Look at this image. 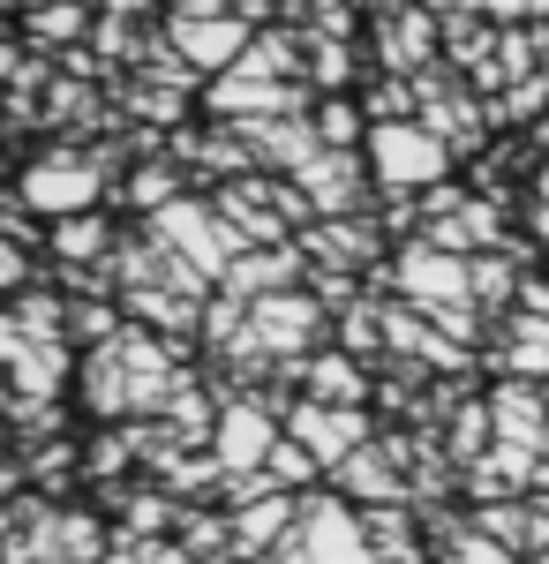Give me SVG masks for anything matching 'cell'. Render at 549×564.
Wrapping results in <instances>:
<instances>
[{
  "instance_id": "1",
  "label": "cell",
  "mask_w": 549,
  "mask_h": 564,
  "mask_svg": "<svg viewBox=\"0 0 549 564\" xmlns=\"http://www.w3.org/2000/svg\"><path fill=\"white\" fill-rule=\"evenodd\" d=\"M271 564H384L369 542V520H354L338 497H309L294 534L271 550Z\"/></svg>"
},
{
  "instance_id": "2",
  "label": "cell",
  "mask_w": 549,
  "mask_h": 564,
  "mask_svg": "<svg viewBox=\"0 0 549 564\" xmlns=\"http://www.w3.org/2000/svg\"><path fill=\"white\" fill-rule=\"evenodd\" d=\"M369 166L391 196H407V188H444L452 174V143L429 129V121H377L369 129Z\"/></svg>"
},
{
  "instance_id": "3",
  "label": "cell",
  "mask_w": 549,
  "mask_h": 564,
  "mask_svg": "<svg viewBox=\"0 0 549 564\" xmlns=\"http://www.w3.org/2000/svg\"><path fill=\"white\" fill-rule=\"evenodd\" d=\"M151 241L173 249L181 263H196L204 279H226L234 257H241V241H234V226L218 218V204H196V196H173L166 212H151Z\"/></svg>"
},
{
  "instance_id": "4",
  "label": "cell",
  "mask_w": 549,
  "mask_h": 564,
  "mask_svg": "<svg viewBox=\"0 0 549 564\" xmlns=\"http://www.w3.org/2000/svg\"><path fill=\"white\" fill-rule=\"evenodd\" d=\"M98 188H106V166L90 159V151H45V159H31L23 166V212H39V218H84L90 204H98Z\"/></svg>"
},
{
  "instance_id": "5",
  "label": "cell",
  "mask_w": 549,
  "mask_h": 564,
  "mask_svg": "<svg viewBox=\"0 0 549 564\" xmlns=\"http://www.w3.org/2000/svg\"><path fill=\"white\" fill-rule=\"evenodd\" d=\"M391 279H399V294L415 308H429V316L474 302V263L452 257V249H437V241H407L399 263H391Z\"/></svg>"
},
{
  "instance_id": "6",
  "label": "cell",
  "mask_w": 549,
  "mask_h": 564,
  "mask_svg": "<svg viewBox=\"0 0 549 564\" xmlns=\"http://www.w3.org/2000/svg\"><path fill=\"white\" fill-rule=\"evenodd\" d=\"M166 45L181 53V68L226 76V68H241V53L256 45V31H249V15H173Z\"/></svg>"
},
{
  "instance_id": "7",
  "label": "cell",
  "mask_w": 549,
  "mask_h": 564,
  "mask_svg": "<svg viewBox=\"0 0 549 564\" xmlns=\"http://www.w3.org/2000/svg\"><path fill=\"white\" fill-rule=\"evenodd\" d=\"M249 324H256V347L279 354V361H301V354L324 339V302L316 294H263V302H249Z\"/></svg>"
},
{
  "instance_id": "8",
  "label": "cell",
  "mask_w": 549,
  "mask_h": 564,
  "mask_svg": "<svg viewBox=\"0 0 549 564\" xmlns=\"http://www.w3.org/2000/svg\"><path fill=\"white\" fill-rule=\"evenodd\" d=\"M287 436H294L301 452H316V467H346L369 444V422H362V406H316V399H301L294 414H287Z\"/></svg>"
},
{
  "instance_id": "9",
  "label": "cell",
  "mask_w": 549,
  "mask_h": 564,
  "mask_svg": "<svg viewBox=\"0 0 549 564\" xmlns=\"http://www.w3.org/2000/svg\"><path fill=\"white\" fill-rule=\"evenodd\" d=\"M212 452H218V467H226V475H256V467H271L279 430H271V414H263L256 399H226V406H218Z\"/></svg>"
},
{
  "instance_id": "10",
  "label": "cell",
  "mask_w": 549,
  "mask_h": 564,
  "mask_svg": "<svg viewBox=\"0 0 549 564\" xmlns=\"http://www.w3.org/2000/svg\"><path fill=\"white\" fill-rule=\"evenodd\" d=\"M437 39H444V23L429 15V8H384V68L391 76H429V61H437Z\"/></svg>"
},
{
  "instance_id": "11",
  "label": "cell",
  "mask_w": 549,
  "mask_h": 564,
  "mask_svg": "<svg viewBox=\"0 0 549 564\" xmlns=\"http://www.w3.org/2000/svg\"><path fill=\"white\" fill-rule=\"evenodd\" d=\"M489 414H497V444H512V452H542L549 444V391L542 384L512 377V384L489 399Z\"/></svg>"
},
{
  "instance_id": "12",
  "label": "cell",
  "mask_w": 549,
  "mask_h": 564,
  "mask_svg": "<svg viewBox=\"0 0 549 564\" xmlns=\"http://www.w3.org/2000/svg\"><path fill=\"white\" fill-rule=\"evenodd\" d=\"M332 475H338L346 497H362V505H377V512L407 497V481H399V444H391V436H384V444H362V452H354L346 467H332Z\"/></svg>"
},
{
  "instance_id": "13",
  "label": "cell",
  "mask_w": 549,
  "mask_h": 564,
  "mask_svg": "<svg viewBox=\"0 0 549 564\" xmlns=\"http://www.w3.org/2000/svg\"><path fill=\"white\" fill-rule=\"evenodd\" d=\"M294 520H301V497L294 489H279V497H256V505H234V550L241 557H263V550H279L287 534H294Z\"/></svg>"
},
{
  "instance_id": "14",
  "label": "cell",
  "mask_w": 549,
  "mask_h": 564,
  "mask_svg": "<svg viewBox=\"0 0 549 564\" xmlns=\"http://www.w3.org/2000/svg\"><path fill=\"white\" fill-rule=\"evenodd\" d=\"M287 279H301V241L234 257V271L218 279V294H234V302H263V294H287Z\"/></svg>"
},
{
  "instance_id": "15",
  "label": "cell",
  "mask_w": 549,
  "mask_h": 564,
  "mask_svg": "<svg viewBox=\"0 0 549 564\" xmlns=\"http://www.w3.org/2000/svg\"><path fill=\"white\" fill-rule=\"evenodd\" d=\"M301 196L316 204V218H346L362 204V166H354V151H324L316 166H301Z\"/></svg>"
},
{
  "instance_id": "16",
  "label": "cell",
  "mask_w": 549,
  "mask_h": 564,
  "mask_svg": "<svg viewBox=\"0 0 549 564\" xmlns=\"http://www.w3.org/2000/svg\"><path fill=\"white\" fill-rule=\"evenodd\" d=\"M294 377L309 384L316 406H362L369 399V377H362V361L354 354H316V361H294Z\"/></svg>"
},
{
  "instance_id": "17",
  "label": "cell",
  "mask_w": 549,
  "mask_h": 564,
  "mask_svg": "<svg viewBox=\"0 0 549 564\" xmlns=\"http://www.w3.org/2000/svg\"><path fill=\"white\" fill-rule=\"evenodd\" d=\"M23 39L39 45V53H76L90 39V8L84 0H39L31 15H23Z\"/></svg>"
},
{
  "instance_id": "18",
  "label": "cell",
  "mask_w": 549,
  "mask_h": 564,
  "mask_svg": "<svg viewBox=\"0 0 549 564\" xmlns=\"http://www.w3.org/2000/svg\"><path fill=\"white\" fill-rule=\"evenodd\" d=\"M53 257H68L76 263V271H84V263H114V226H106V218H61V226H53Z\"/></svg>"
},
{
  "instance_id": "19",
  "label": "cell",
  "mask_w": 549,
  "mask_h": 564,
  "mask_svg": "<svg viewBox=\"0 0 549 564\" xmlns=\"http://www.w3.org/2000/svg\"><path fill=\"white\" fill-rule=\"evenodd\" d=\"M489 436H497V414L466 399L460 414H452V459H460V467H474V459L489 452Z\"/></svg>"
},
{
  "instance_id": "20",
  "label": "cell",
  "mask_w": 549,
  "mask_h": 564,
  "mask_svg": "<svg viewBox=\"0 0 549 564\" xmlns=\"http://www.w3.org/2000/svg\"><path fill=\"white\" fill-rule=\"evenodd\" d=\"M444 45H452V61H466L474 76H489V31H482V23H466V15H444Z\"/></svg>"
},
{
  "instance_id": "21",
  "label": "cell",
  "mask_w": 549,
  "mask_h": 564,
  "mask_svg": "<svg viewBox=\"0 0 549 564\" xmlns=\"http://www.w3.org/2000/svg\"><path fill=\"white\" fill-rule=\"evenodd\" d=\"M301 53H309V68H316V84H324V90H338V84H346V68H354V53H346L338 39H301Z\"/></svg>"
},
{
  "instance_id": "22",
  "label": "cell",
  "mask_w": 549,
  "mask_h": 564,
  "mask_svg": "<svg viewBox=\"0 0 549 564\" xmlns=\"http://www.w3.org/2000/svg\"><path fill=\"white\" fill-rule=\"evenodd\" d=\"M263 475L279 481V489H301V481L316 475V452H301L294 436H279V452H271V467H263Z\"/></svg>"
},
{
  "instance_id": "23",
  "label": "cell",
  "mask_w": 549,
  "mask_h": 564,
  "mask_svg": "<svg viewBox=\"0 0 549 564\" xmlns=\"http://www.w3.org/2000/svg\"><path fill=\"white\" fill-rule=\"evenodd\" d=\"M316 135H324V151H346V143L362 135V113H354L346 98H324V113H316Z\"/></svg>"
},
{
  "instance_id": "24",
  "label": "cell",
  "mask_w": 549,
  "mask_h": 564,
  "mask_svg": "<svg viewBox=\"0 0 549 564\" xmlns=\"http://www.w3.org/2000/svg\"><path fill=\"white\" fill-rule=\"evenodd\" d=\"M512 294V257H474V308H497Z\"/></svg>"
},
{
  "instance_id": "25",
  "label": "cell",
  "mask_w": 549,
  "mask_h": 564,
  "mask_svg": "<svg viewBox=\"0 0 549 564\" xmlns=\"http://www.w3.org/2000/svg\"><path fill=\"white\" fill-rule=\"evenodd\" d=\"M452 557L460 564H512V550L497 534H482V527H460V534H452Z\"/></svg>"
},
{
  "instance_id": "26",
  "label": "cell",
  "mask_w": 549,
  "mask_h": 564,
  "mask_svg": "<svg viewBox=\"0 0 549 564\" xmlns=\"http://www.w3.org/2000/svg\"><path fill=\"white\" fill-rule=\"evenodd\" d=\"M346 31H354L346 0H316V31H309V39H338V45H346Z\"/></svg>"
},
{
  "instance_id": "27",
  "label": "cell",
  "mask_w": 549,
  "mask_h": 564,
  "mask_svg": "<svg viewBox=\"0 0 549 564\" xmlns=\"http://www.w3.org/2000/svg\"><path fill=\"white\" fill-rule=\"evenodd\" d=\"M23 279H31V257H23V249L0 234V294H8V286H23Z\"/></svg>"
},
{
  "instance_id": "28",
  "label": "cell",
  "mask_w": 549,
  "mask_h": 564,
  "mask_svg": "<svg viewBox=\"0 0 549 564\" xmlns=\"http://www.w3.org/2000/svg\"><path fill=\"white\" fill-rule=\"evenodd\" d=\"M143 564H204V557H189L181 542H151V550H143Z\"/></svg>"
},
{
  "instance_id": "29",
  "label": "cell",
  "mask_w": 549,
  "mask_h": 564,
  "mask_svg": "<svg viewBox=\"0 0 549 564\" xmlns=\"http://www.w3.org/2000/svg\"><path fill=\"white\" fill-rule=\"evenodd\" d=\"M173 15H226V0H173Z\"/></svg>"
},
{
  "instance_id": "30",
  "label": "cell",
  "mask_w": 549,
  "mask_h": 564,
  "mask_svg": "<svg viewBox=\"0 0 549 564\" xmlns=\"http://www.w3.org/2000/svg\"><path fill=\"white\" fill-rule=\"evenodd\" d=\"M535 234H542V241H549V212H542V204H535Z\"/></svg>"
},
{
  "instance_id": "31",
  "label": "cell",
  "mask_w": 549,
  "mask_h": 564,
  "mask_svg": "<svg viewBox=\"0 0 549 564\" xmlns=\"http://www.w3.org/2000/svg\"><path fill=\"white\" fill-rule=\"evenodd\" d=\"M535 196H542V212H549V166H542V181H535Z\"/></svg>"
},
{
  "instance_id": "32",
  "label": "cell",
  "mask_w": 549,
  "mask_h": 564,
  "mask_svg": "<svg viewBox=\"0 0 549 564\" xmlns=\"http://www.w3.org/2000/svg\"><path fill=\"white\" fill-rule=\"evenodd\" d=\"M241 8H249V15H263V0H241Z\"/></svg>"
},
{
  "instance_id": "33",
  "label": "cell",
  "mask_w": 549,
  "mask_h": 564,
  "mask_svg": "<svg viewBox=\"0 0 549 564\" xmlns=\"http://www.w3.org/2000/svg\"><path fill=\"white\" fill-rule=\"evenodd\" d=\"M0 414H8V384H0Z\"/></svg>"
}]
</instances>
